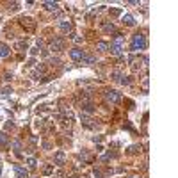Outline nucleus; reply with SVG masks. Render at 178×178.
I'll list each match as a JSON object with an SVG mask.
<instances>
[{
  "label": "nucleus",
  "instance_id": "4",
  "mask_svg": "<svg viewBox=\"0 0 178 178\" xmlns=\"http://www.w3.org/2000/svg\"><path fill=\"white\" fill-rule=\"evenodd\" d=\"M50 50H52V52H61V50H64V39L63 37H55L54 41L50 43Z\"/></svg>",
  "mask_w": 178,
  "mask_h": 178
},
{
  "label": "nucleus",
  "instance_id": "14",
  "mask_svg": "<svg viewBox=\"0 0 178 178\" xmlns=\"http://www.w3.org/2000/svg\"><path fill=\"white\" fill-rule=\"evenodd\" d=\"M82 111H85V112H94V107H93L91 102H85V103H82Z\"/></svg>",
  "mask_w": 178,
  "mask_h": 178
},
{
  "label": "nucleus",
  "instance_id": "15",
  "mask_svg": "<svg viewBox=\"0 0 178 178\" xmlns=\"http://www.w3.org/2000/svg\"><path fill=\"white\" fill-rule=\"evenodd\" d=\"M7 142H9V137H7L6 132H0V146H6Z\"/></svg>",
  "mask_w": 178,
  "mask_h": 178
},
{
  "label": "nucleus",
  "instance_id": "23",
  "mask_svg": "<svg viewBox=\"0 0 178 178\" xmlns=\"http://www.w3.org/2000/svg\"><path fill=\"white\" fill-rule=\"evenodd\" d=\"M0 175H2V167H0Z\"/></svg>",
  "mask_w": 178,
  "mask_h": 178
},
{
  "label": "nucleus",
  "instance_id": "16",
  "mask_svg": "<svg viewBox=\"0 0 178 178\" xmlns=\"http://www.w3.org/2000/svg\"><path fill=\"white\" fill-rule=\"evenodd\" d=\"M27 166L30 167V169H36V166H37V160H36L34 157H28V158H27Z\"/></svg>",
  "mask_w": 178,
  "mask_h": 178
},
{
  "label": "nucleus",
  "instance_id": "17",
  "mask_svg": "<svg viewBox=\"0 0 178 178\" xmlns=\"http://www.w3.org/2000/svg\"><path fill=\"white\" fill-rule=\"evenodd\" d=\"M103 30L105 32H116V27H114L112 23H103Z\"/></svg>",
  "mask_w": 178,
  "mask_h": 178
},
{
  "label": "nucleus",
  "instance_id": "6",
  "mask_svg": "<svg viewBox=\"0 0 178 178\" xmlns=\"http://www.w3.org/2000/svg\"><path fill=\"white\" fill-rule=\"evenodd\" d=\"M54 162H55L57 166H63V164L66 162V153H64V151H55V155H54Z\"/></svg>",
  "mask_w": 178,
  "mask_h": 178
},
{
  "label": "nucleus",
  "instance_id": "1",
  "mask_svg": "<svg viewBox=\"0 0 178 178\" xmlns=\"http://www.w3.org/2000/svg\"><path fill=\"white\" fill-rule=\"evenodd\" d=\"M109 50L112 52L114 55H123V52H125V41H123V37L119 34H116L114 41L109 45Z\"/></svg>",
  "mask_w": 178,
  "mask_h": 178
},
{
  "label": "nucleus",
  "instance_id": "13",
  "mask_svg": "<svg viewBox=\"0 0 178 178\" xmlns=\"http://www.w3.org/2000/svg\"><path fill=\"white\" fill-rule=\"evenodd\" d=\"M45 7H46L48 11H57V9H59V4H57V2H45Z\"/></svg>",
  "mask_w": 178,
  "mask_h": 178
},
{
  "label": "nucleus",
  "instance_id": "18",
  "mask_svg": "<svg viewBox=\"0 0 178 178\" xmlns=\"http://www.w3.org/2000/svg\"><path fill=\"white\" fill-rule=\"evenodd\" d=\"M2 96H9V94H11V93H13V89H11V87H9V85H6V87H4V89H2Z\"/></svg>",
  "mask_w": 178,
  "mask_h": 178
},
{
  "label": "nucleus",
  "instance_id": "20",
  "mask_svg": "<svg viewBox=\"0 0 178 178\" xmlns=\"http://www.w3.org/2000/svg\"><path fill=\"white\" fill-rule=\"evenodd\" d=\"M82 123H84V125H87V127H91V118H87V116H84V114H82Z\"/></svg>",
  "mask_w": 178,
  "mask_h": 178
},
{
  "label": "nucleus",
  "instance_id": "7",
  "mask_svg": "<svg viewBox=\"0 0 178 178\" xmlns=\"http://www.w3.org/2000/svg\"><path fill=\"white\" fill-rule=\"evenodd\" d=\"M82 64H85V66H93V64H96V57L91 55V54H85L84 59H82Z\"/></svg>",
  "mask_w": 178,
  "mask_h": 178
},
{
  "label": "nucleus",
  "instance_id": "22",
  "mask_svg": "<svg viewBox=\"0 0 178 178\" xmlns=\"http://www.w3.org/2000/svg\"><path fill=\"white\" fill-rule=\"evenodd\" d=\"M94 176H96V178H102V171H100V169H94Z\"/></svg>",
  "mask_w": 178,
  "mask_h": 178
},
{
  "label": "nucleus",
  "instance_id": "12",
  "mask_svg": "<svg viewBox=\"0 0 178 178\" xmlns=\"http://www.w3.org/2000/svg\"><path fill=\"white\" fill-rule=\"evenodd\" d=\"M96 50H98V52H107V50H109V43L98 41V43H96Z\"/></svg>",
  "mask_w": 178,
  "mask_h": 178
},
{
  "label": "nucleus",
  "instance_id": "10",
  "mask_svg": "<svg viewBox=\"0 0 178 178\" xmlns=\"http://www.w3.org/2000/svg\"><path fill=\"white\" fill-rule=\"evenodd\" d=\"M121 21H123L125 25H134V23H135V18L132 16V14H123Z\"/></svg>",
  "mask_w": 178,
  "mask_h": 178
},
{
  "label": "nucleus",
  "instance_id": "19",
  "mask_svg": "<svg viewBox=\"0 0 178 178\" xmlns=\"http://www.w3.org/2000/svg\"><path fill=\"white\" fill-rule=\"evenodd\" d=\"M13 146H14V151H16V155H20V150H21L20 141H14V142H13Z\"/></svg>",
  "mask_w": 178,
  "mask_h": 178
},
{
  "label": "nucleus",
  "instance_id": "5",
  "mask_svg": "<svg viewBox=\"0 0 178 178\" xmlns=\"http://www.w3.org/2000/svg\"><path fill=\"white\" fill-rule=\"evenodd\" d=\"M85 55V52L84 50H80V48H71L70 50V57L73 59V61H82Z\"/></svg>",
  "mask_w": 178,
  "mask_h": 178
},
{
  "label": "nucleus",
  "instance_id": "21",
  "mask_svg": "<svg viewBox=\"0 0 178 178\" xmlns=\"http://www.w3.org/2000/svg\"><path fill=\"white\" fill-rule=\"evenodd\" d=\"M121 84H123V85H125V84H130V78H128V77H123V78H121Z\"/></svg>",
  "mask_w": 178,
  "mask_h": 178
},
{
  "label": "nucleus",
  "instance_id": "3",
  "mask_svg": "<svg viewBox=\"0 0 178 178\" xmlns=\"http://www.w3.org/2000/svg\"><path fill=\"white\" fill-rule=\"evenodd\" d=\"M105 100H107V102H111V103H119V102H121V93L114 91V89L105 91Z\"/></svg>",
  "mask_w": 178,
  "mask_h": 178
},
{
  "label": "nucleus",
  "instance_id": "24",
  "mask_svg": "<svg viewBox=\"0 0 178 178\" xmlns=\"http://www.w3.org/2000/svg\"><path fill=\"white\" fill-rule=\"evenodd\" d=\"M132 178H137V176H132Z\"/></svg>",
  "mask_w": 178,
  "mask_h": 178
},
{
  "label": "nucleus",
  "instance_id": "9",
  "mask_svg": "<svg viewBox=\"0 0 178 178\" xmlns=\"http://www.w3.org/2000/svg\"><path fill=\"white\" fill-rule=\"evenodd\" d=\"M59 28H61L63 32H70L71 28H73V25H71V21H68V20H63L61 23H59Z\"/></svg>",
  "mask_w": 178,
  "mask_h": 178
},
{
  "label": "nucleus",
  "instance_id": "2",
  "mask_svg": "<svg viewBox=\"0 0 178 178\" xmlns=\"http://www.w3.org/2000/svg\"><path fill=\"white\" fill-rule=\"evenodd\" d=\"M146 37L142 34H135L132 36V43H130V50H134V52H137V50H144L146 48Z\"/></svg>",
  "mask_w": 178,
  "mask_h": 178
},
{
  "label": "nucleus",
  "instance_id": "8",
  "mask_svg": "<svg viewBox=\"0 0 178 178\" xmlns=\"http://www.w3.org/2000/svg\"><path fill=\"white\" fill-rule=\"evenodd\" d=\"M14 173H16L18 178H27V175H28V171L25 167H21V166H14Z\"/></svg>",
  "mask_w": 178,
  "mask_h": 178
},
{
  "label": "nucleus",
  "instance_id": "11",
  "mask_svg": "<svg viewBox=\"0 0 178 178\" xmlns=\"http://www.w3.org/2000/svg\"><path fill=\"white\" fill-rule=\"evenodd\" d=\"M11 54V48L7 46L6 43H0V57H7Z\"/></svg>",
  "mask_w": 178,
  "mask_h": 178
}]
</instances>
